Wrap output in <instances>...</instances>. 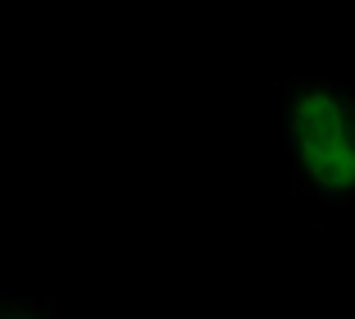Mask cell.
<instances>
[{
  "label": "cell",
  "mask_w": 355,
  "mask_h": 319,
  "mask_svg": "<svg viewBox=\"0 0 355 319\" xmlns=\"http://www.w3.org/2000/svg\"><path fill=\"white\" fill-rule=\"evenodd\" d=\"M0 319H60L51 301H37V297H5L0 301Z\"/></svg>",
  "instance_id": "cell-2"
},
{
  "label": "cell",
  "mask_w": 355,
  "mask_h": 319,
  "mask_svg": "<svg viewBox=\"0 0 355 319\" xmlns=\"http://www.w3.org/2000/svg\"><path fill=\"white\" fill-rule=\"evenodd\" d=\"M287 169L324 206L355 201V83H292L282 92Z\"/></svg>",
  "instance_id": "cell-1"
}]
</instances>
